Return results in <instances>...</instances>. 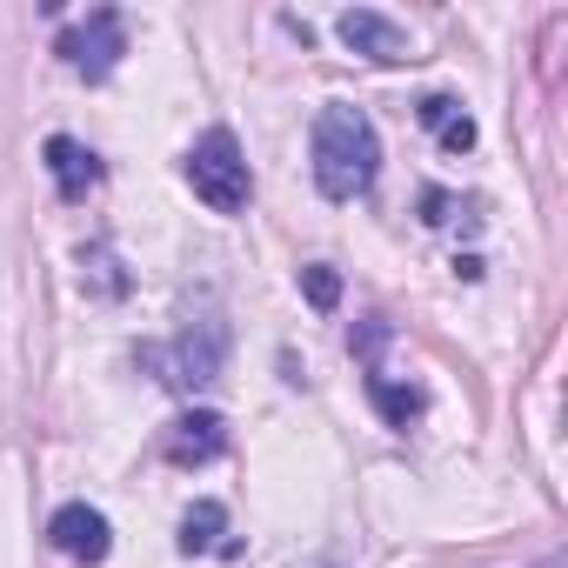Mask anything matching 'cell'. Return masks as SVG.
<instances>
[{
	"label": "cell",
	"mask_w": 568,
	"mask_h": 568,
	"mask_svg": "<svg viewBox=\"0 0 568 568\" xmlns=\"http://www.w3.org/2000/svg\"><path fill=\"white\" fill-rule=\"evenodd\" d=\"M308 154H315V187H322L328 201H355V194L375 187L382 141H375V121H368L362 108H342V101L322 108V114H315Z\"/></svg>",
	"instance_id": "6da1fadb"
},
{
	"label": "cell",
	"mask_w": 568,
	"mask_h": 568,
	"mask_svg": "<svg viewBox=\"0 0 568 568\" xmlns=\"http://www.w3.org/2000/svg\"><path fill=\"white\" fill-rule=\"evenodd\" d=\"M141 362H148V368H168V375H161L168 388L201 395V388H214V382H221V368H227V322H221L214 308H201V315H187V322H181V335H174V348H168V355H161V348H148Z\"/></svg>",
	"instance_id": "7a4b0ae2"
},
{
	"label": "cell",
	"mask_w": 568,
	"mask_h": 568,
	"mask_svg": "<svg viewBox=\"0 0 568 568\" xmlns=\"http://www.w3.org/2000/svg\"><path fill=\"white\" fill-rule=\"evenodd\" d=\"M187 187L214 207V214H241L254 181H247V161H241V141L227 128H207L194 148H187Z\"/></svg>",
	"instance_id": "3957f363"
},
{
	"label": "cell",
	"mask_w": 568,
	"mask_h": 568,
	"mask_svg": "<svg viewBox=\"0 0 568 568\" xmlns=\"http://www.w3.org/2000/svg\"><path fill=\"white\" fill-rule=\"evenodd\" d=\"M121 54H128V21H121L114 8H94L81 28L61 34V61H68L74 74H88V81H108V74L121 68Z\"/></svg>",
	"instance_id": "277c9868"
},
{
	"label": "cell",
	"mask_w": 568,
	"mask_h": 568,
	"mask_svg": "<svg viewBox=\"0 0 568 568\" xmlns=\"http://www.w3.org/2000/svg\"><path fill=\"white\" fill-rule=\"evenodd\" d=\"M48 541H54L68 561H81V568H101V561H108V548H114V528H108V515H101L94 501H68V508H54V521H48Z\"/></svg>",
	"instance_id": "5b68a950"
},
{
	"label": "cell",
	"mask_w": 568,
	"mask_h": 568,
	"mask_svg": "<svg viewBox=\"0 0 568 568\" xmlns=\"http://www.w3.org/2000/svg\"><path fill=\"white\" fill-rule=\"evenodd\" d=\"M342 41H348L362 61H375V68L415 61V54H408V34H402L388 14H375V8H348V14H342Z\"/></svg>",
	"instance_id": "8992f818"
},
{
	"label": "cell",
	"mask_w": 568,
	"mask_h": 568,
	"mask_svg": "<svg viewBox=\"0 0 568 568\" xmlns=\"http://www.w3.org/2000/svg\"><path fill=\"white\" fill-rule=\"evenodd\" d=\"M227 448V422L214 415V408H187L181 422H174V435H168V462L174 468H201V462H214Z\"/></svg>",
	"instance_id": "52a82bcc"
},
{
	"label": "cell",
	"mask_w": 568,
	"mask_h": 568,
	"mask_svg": "<svg viewBox=\"0 0 568 568\" xmlns=\"http://www.w3.org/2000/svg\"><path fill=\"white\" fill-rule=\"evenodd\" d=\"M48 174H54V194L61 201H88L101 187V161L74 141V134H54L48 141Z\"/></svg>",
	"instance_id": "ba28073f"
},
{
	"label": "cell",
	"mask_w": 568,
	"mask_h": 568,
	"mask_svg": "<svg viewBox=\"0 0 568 568\" xmlns=\"http://www.w3.org/2000/svg\"><path fill=\"white\" fill-rule=\"evenodd\" d=\"M81 288H88L94 302H121V295H128V274H121V261H114L108 241L81 247Z\"/></svg>",
	"instance_id": "9c48e42d"
},
{
	"label": "cell",
	"mask_w": 568,
	"mask_h": 568,
	"mask_svg": "<svg viewBox=\"0 0 568 568\" xmlns=\"http://www.w3.org/2000/svg\"><path fill=\"white\" fill-rule=\"evenodd\" d=\"M368 402L382 408L388 428H415V422H422V388H402V382H388V375H368Z\"/></svg>",
	"instance_id": "30bf717a"
},
{
	"label": "cell",
	"mask_w": 568,
	"mask_h": 568,
	"mask_svg": "<svg viewBox=\"0 0 568 568\" xmlns=\"http://www.w3.org/2000/svg\"><path fill=\"white\" fill-rule=\"evenodd\" d=\"M221 528H227V508H221V501H194V508L181 515V555L221 548Z\"/></svg>",
	"instance_id": "8fae6325"
},
{
	"label": "cell",
	"mask_w": 568,
	"mask_h": 568,
	"mask_svg": "<svg viewBox=\"0 0 568 568\" xmlns=\"http://www.w3.org/2000/svg\"><path fill=\"white\" fill-rule=\"evenodd\" d=\"M302 295H308V308H315V315H335V308H342V274H335L328 261L302 267Z\"/></svg>",
	"instance_id": "7c38bea8"
},
{
	"label": "cell",
	"mask_w": 568,
	"mask_h": 568,
	"mask_svg": "<svg viewBox=\"0 0 568 568\" xmlns=\"http://www.w3.org/2000/svg\"><path fill=\"white\" fill-rule=\"evenodd\" d=\"M415 114H422V128H435V134H442V128H448V121L462 114V101H455V94H428V101H422Z\"/></svg>",
	"instance_id": "4fadbf2b"
},
{
	"label": "cell",
	"mask_w": 568,
	"mask_h": 568,
	"mask_svg": "<svg viewBox=\"0 0 568 568\" xmlns=\"http://www.w3.org/2000/svg\"><path fill=\"white\" fill-rule=\"evenodd\" d=\"M442 148H448V154H468V148H475V121H468V114H455V121L442 128Z\"/></svg>",
	"instance_id": "5bb4252c"
},
{
	"label": "cell",
	"mask_w": 568,
	"mask_h": 568,
	"mask_svg": "<svg viewBox=\"0 0 568 568\" xmlns=\"http://www.w3.org/2000/svg\"><path fill=\"white\" fill-rule=\"evenodd\" d=\"M422 221H448V194H442V187L422 194Z\"/></svg>",
	"instance_id": "9a60e30c"
}]
</instances>
